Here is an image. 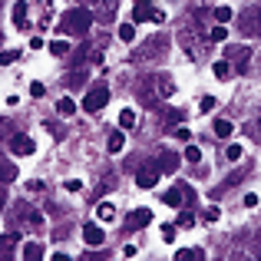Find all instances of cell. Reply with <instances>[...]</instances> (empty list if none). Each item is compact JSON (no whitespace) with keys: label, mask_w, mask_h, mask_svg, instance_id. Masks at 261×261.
Segmentation results:
<instances>
[{"label":"cell","mask_w":261,"mask_h":261,"mask_svg":"<svg viewBox=\"0 0 261 261\" xmlns=\"http://www.w3.org/2000/svg\"><path fill=\"white\" fill-rule=\"evenodd\" d=\"M89 27H93V13H89L86 7H73V10L63 13V23H60V30L70 33V37H86Z\"/></svg>","instance_id":"obj_1"},{"label":"cell","mask_w":261,"mask_h":261,"mask_svg":"<svg viewBox=\"0 0 261 261\" xmlns=\"http://www.w3.org/2000/svg\"><path fill=\"white\" fill-rule=\"evenodd\" d=\"M106 102H109V86H96V89H89V93H86L83 109H86V113H99Z\"/></svg>","instance_id":"obj_2"},{"label":"cell","mask_w":261,"mask_h":261,"mask_svg":"<svg viewBox=\"0 0 261 261\" xmlns=\"http://www.w3.org/2000/svg\"><path fill=\"white\" fill-rule=\"evenodd\" d=\"M228 60L235 63L238 73H245V70H248V60H251V50H248V46H231V50H228Z\"/></svg>","instance_id":"obj_3"},{"label":"cell","mask_w":261,"mask_h":261,"mask_svg":"<svg viewBox=\"0 0 261 261\" xmlns=\"http://www.w3.org/2000/svg\"><path fill=\"white\" fill-rule=\"evenodd\" d=\"M149 222H152V212L149 208H136V212H129V218H126L129 228H146Z\"/></svg>","instance_id":"obj_4"},{"label":"cell","mask_w":261,"mask_h":261,"mask_svg":"<svg viewBox=\"0 0 261 261\" xmlns=\"http://www.w3.org/2000/svg\"><path fill=\"white\" fill-rule=\"evenodd\" d=\"M10 149H13V155H33V139L30 136H13Z\"/></svg>","instance_id":"obj_5"},{"label":"cell","mask_w":261,"mask_h":261,"mask_svg":"<svg viewBox=\"0 0 261 261\" xmlns=\"http://www.w3.org/2000/svg\"><path fill=\"white\" fill-rule=\"evenodd\" d=\"M17 212H20V222H30L33 228H40V225H43V218H40V212H37V208H30V205H27V202L20 205Z\"/></svg>","instance_id":"obj_6"},{"label":"cell","mask_w":261,"mask_h":261,"mask_svg":"<svg viewBox=\"0 0 261 261\" xmlns=\"http://www.w3.org/2000/svg\"><path fill=\"white\" fill-rule=\"evenodd\" d=\"M159 172H162V169H142V172L136 175V182H139V189H152V185L159 182Z\"/></svg>","instance_id":"obj_7"},{"label":"cell","mask_w":261,"mask_h":261,"mask_svg":"<svg viewBox=\"0 0 261 261\" xmlns=\"http://www.w3.org/2000/svg\"><path fill=\"white\" fill-rule=\"evenodd\" d=\"M83 238H86V245H102V242H106V235H102L99 225H86V228H83Z\"/></svg>","instance_id":"obj_8"},{"label":"cell","mask_w":261,"mask_h":261,"mask_svg":"<svg viewBox=\"0 0 261 261\" xmlns=\"http://www.w3.org/2000/svg\"><path fill=\"white\" fill-rule=\"evenodd\" d=\"M96 218L109 225V222L116 218V205H113V202H99V205H96Z\"/></svg>","instance_id":"obj_9"},{"label":"cell","mask_w":261,"mask_h":261,"mask_svg":"<svg viewBox=\"0 0 261 261\" xmlns=\"http://www.w3.org/2000/svg\"><path fill=\"white\" fill-rule=\"evenodd\" d=\"M133 20H136V23H142V20H152V10H149V0H136Z\"/></svg>","instance_id":"obj_10"},{"label":"cell","mask_w":261,"mask_h":261,"mask_svg":"<svg viewBox=\"0 0 261 261\" xmlns=\"http://www.w3.org/2000/svg\"><path fill=\"white\" fill-rule=\"evenodd\" d=\"M155 93H159V96H172L175 93L172 76H155Z\"/></svg>","instance_id":"obj_11"},{"label":"cell","mask_w":261,"mask_h":261,"mask_svg":"<svg viewBox=\"0 0 261 261\" xmlns=\"http://www.w3.org/2000/svg\"><path fill=\"white\" fill-rule=\"evenodd\" d=\"M46 251H43V245H37V242H27L23 245V258H30V261H40Z\"/></svg>","instance_id":"obj_12"},{"label":"cell","mask_w":261,"mask_h":261,"mask_svg":"<svg viewBox=\"0 0 261 261\" xmlns=\"http://www.w3.org/2000/svg\"><path fill=\"white\" fill-rule=\"evenodd\" d=\"M159 169H162V172H175V169H178V155L175 152H162Z\"/></svg>","instance_id":"obj_13"},{"label":"cell","mask_w":261,"mask_h":261,"mask_svg":"<svg viewBox=\"0 0 261 261\" xmlns=\"http://www.w3.org/2000/svg\"><path fill=\"white\" fill-rule=\"evenodd\" d=\"M212 73H215L218 80H228V76H231V63H228V60H215V66H212Z\"/></svg>","instance_id":"obj_14"},{"label":"cell","mask_w":261,"mask_h":261,"mask_svg":"<svg viewBox=\"0 0 261 261\" xmlns=\"http://www.w3.org/2000/svg\"><path fill=\"white\" fill-rule=\"evenodd\" d=\"M212 129H215V136H218V139H228V136L235 133V129H231V122H228V119H215V126H212Z\"/></svg>","instance_id":"obj_15"},{"label":"cell","mask_w":261,"mask_h":261,"mask_svg":"<svg viewBox=\"0 0 261 261\" xmlns=\"http://www.w3.org/2000/svg\"><path fill=\"white\" fill-rule=\"evenodd\" d=\"M162 202L172 205V208H178V205H182V185H178V189H169L166 195H162Z\"/></svg>","instance_id":"obj_16"},{"label":"cell","mask_w":261,"mask_h":261,"mask_svg":"<svg viewBox=\"0 0 261 261\" xmlns=\"http://www.w3.org/2000/svg\"><path fill=\"white\" fill-rule=\"evenodd\" d=\"M13 23L23 30V23H27V0H20V4L13 7Z\"/></svg>","instance_id":"obj_17"},{"label":"cell","mask_w":261,"mask_h":261,"mask_svg":"<svg viewBox=\"0 0 261 261\" xmlns=\"http://www.w3.org/2000/svg\"><path fill=\"white\" fill-rule=\"evenodd\" d=\"M57 113H60V116H73V113H76V102H73L70 96H63V99L57 102Z\"/></svg>","instance_id":"obj_18"},{"label":"cell","mask_w":261,"mask_h":261,"mask_svg":"<svg viewBox=\"0 0 261 261\" xmlns=\"http://www.w3.org/2000/svg\"><path fill=\"white\" fill-rule=\"evenodd\" d=\"M17 175L20 172H17V166H13V162H4V166H0V182H13Z\"/></svg>","instance_id":"obj_19"},{"label":"cell","mask_w":261,"mask_h":261,"mask_svg":"<svg viewBox=\"0 0 261 261\" xmlns=\"http://www.w3.org/2000/svg\"><path fill=\"white\" fill-rule=\"evenodd\" d=\"M17 242H20L17 231H13V235H4V238H0V255H10V248H13Z\"/></svg>","instance_id":"obj_20"},{"label":"cell","mask_w":261,"mask_h":261,"mask_svg":"<svg viewBox=\"0 0 261 261\" xmlns=\"http://www.w3.org/2000/svg\"><path fill=\"white\" fill-rule=\"evenodd\" d=\"M122 146H126V136H122V133H113V136H109V152H122Z\"/></svg>","instance_id":"obj_21"},{"label":"cell","mask_w":261,"mask_h":261,"mask_svg":"<svg viewBox=\"0 0 261 261\" xmlns=\"http://www.w3.org/2000/svg\"><path fill=\"white\" fill-rule=\"evenodd\" d=\"M175 225H178V228H192V225H195V215H192V212H178V215H175Z\"/></svg>","instance_id":"obj_22"},{"label":"cell","mask_w":261,"mask_h":261,"mask_svg":"<svg viewBox=\"0 0 261 261\" xmlns=\"http://www.w3.org/2000/svg\"><path fill=\"white\" fill-rule=\"evenodd\" d=\"M238 23H242L245 33H255L258 30V27H255V13H242V17H238Z\"/></svg>","instance_id":"obj_23"},{"label":"cell","mask_w":261,"mask_h":261,"mask_svg":"<svg viewBox=\"0 0 261 261\" xmlns=\"http://www.w3.org/2000/svg\"><path fill=\"white\" fill-rule=\"evenodd\" d=\"M119 126L122 129H133L136 126V113H133V109H122V113H119Z\"/></svg>","instance_id":"obj_24"},{"label":"cell","mask_w":261,"mask_h":261,"mask_svg":"<svg viewBox=\"0 0 261 261\" xmlns=\"http://www.w3.org/2000/svg\"><path fill=\"white\" fill-rule=\"evenodd\" d=\"M116 13V0H102L99 4V20H109Z\"/></svg>","instance_id":"obj_25"},{"label":"cell","mask_w":261,"mask_h":261,"mask_svg":"<svg viewBox=\"0 0 261 261\" xmlns=\"http://www.w3.org/2000/svg\"><path fill=\"white\" fill-rule=\"evenodd\" d=\"M231 17H235V10H231V7H215V20H218V23H228Z\"/></svg>","instance_id":"obj_26"},{"label":"cell","mask_w":261,"mask_h":261,"mask_svg":"<svg viewBox=\"0 0 261 261\" xmlns=\"http://www.w3.org/2000/svg\"><path fill=\"white\" fill-rule=\"evenodd\" d=\"M133 37H136V27L133 23H122L119 27V40H122V43H133Z\"/></svg>","instance_id":"obj_27"},{"label":"cell","mask_w":261,"mask_h":261,"mask_svg":"<svg viewBox=\"0 0 261 261\" xmlns=\"http://www.w3.org/2000/svg\"><path fill=\"white\" fill-rule=\"evenodd\" d=\"M50 53H57V57H66V53H70V43H66V40H53V43H50Z\"/></svg>","instance_id":"obj_28"},{"label":"cell","mask_w":261,"mask_h":261,"mask_svg":"<svg viewBox=\"0 0 261 261\" xmlns=\"http://www.w3.org/2000/svg\"><path fill=\"white\" fill-rule=\"evenodd\" d=\"M17 57H20L17 50H4V53H0V66H10V63H17Z\"/></svg>","instance_id":"obj_29"},{"label":"cell","mask_w":261,"mask_h":261,"mask_svg":"<svg viewBox=\"0 0 261 261\" xmlns=\"http://www.w3.org/2000/svg\"><path fill=\"white\" fill-rule=\"evenodd\" d=\"M182 119H185L182 109H169V113H166V122H169V126H175V122H182Z\"/></svg>","instance_id":"obj_30"},{"label":"cell","mask_w":261,"mask_h":261,"mask_svg":"<svg viewBox=\"0 0 261 261\" xmlns=\"http://www.w3.org/2000/svg\"><path fill=\"white\" fill-rule=\"evenodd\" d=\"M212 40H215V43L228 40V27H212Z\"/></svg>","instance_id":"obj_31"},{"label":"cell","mask_w":261,"mask_h":261,"mask_svg":"<svg viewBox=\"0 0 261 261\" xmlns=\"http://www.w3.org/2000/svg\"><path fill=\"white\" fill-rule=\"evenodd\" d=\"M215 106H218V102H215V99H212V96H205V99H202V102H198V113H202V116H205V113H212V109H215Z\"/></svg>","instance_id":"obj_32"},{"label":"cell","mask_w":261,"mask_h":261,"mask_svg":"<svg viewBox=\"0 0 261 261\" xmlns=\"http://www.w3.org/2000/svg\"><path fill=\"white\" fill-rule=\"evenodd\" d=\"M198 159H202V149H198V146H189V149H185V162H198Z\"/></svg>","instance_id":"obj_33"},{"label":"cell","mask_w":261,"mask_h":261,"mask_svg":"<svg viewBox=\"0 0 261 261\" xmlns=\"http://www.w3.org/2000/svg\"><path fill=\"white\" fill-rule=\"evenodd\" d=\"M218 215H222V208H218V205H212V208H208V212H205V215H202V218H205V222H208V225H212V222H218Z\"/></svg>","instance_id":"obj_34"},{"label":"cell","mask_w":261,"mask_h":261,"mask_svg":"<svg viewBox=\"0 0 261 261\" xmlns=\"http://www.w3.org/2000/svg\"><path fill=\"white\" fill-rule=\"evenodd\" d=\"M162 242H175V225H162Z\"/></svg>","instance_id":"obj_35"},{"label":"cell","mask_w":261,"mask_h":261,"mask_svg":"<svg viewBox=\"0 0 261 261\" xmlns=\"http://www.w3.org/2000/svg\"><path fill=\"white\" fill-rule=\"evenodd\" d=\"M63 189H66V192H80V189H83V182H80V178H66Z\"/></svg>","instance_id":"obj_36"},{"label":"cell","mask_w":261,"mask_h":261,"mask_svg":"<svg viewBox=\"0 0 261 261\" xmlns=\"http://www.w3.org/2000/svg\"><path fill=\"white\" fill-rule=\"evenodd\" d=\"M175 258H178V261H185V258H202V251H189V248H182V251H175Z\"/></svg>","instance_id":"obj_37"},{"label":"cell","mask_w":261,"mask_h":261,"mask_svg":"<svg viewBox=\"0 0 261 261\" xmlns=\"http://www.w3.org/2000/svg\"><path fill=\"white\" fill-rule=\"evenodd\" d=\"M43 93H46V86H43V83H30V96H33V99H40Z\"/></svg>","instance_id":"obj_38"},{"label":"cell","mask_w":261,"mask_h":261,"mask_svg":"<svg viewBox=\"0 0 261 261\" xmlns=\"http://www.w3.org/2000/svg\"><path fill=\"white\" fill-rule=\"evenodd\" d=\"M178 43H182L185 50H192V33H189V30H182V33H178Z\"/></svg>","instance_id":"obj_39"},{"label":"cell","mask_w":261,"mask_h":261,"mask_svg":"<svg viewBox=\"0 0 261 261\" xmlns=\"http://www.w3.org/2000/svg\"><path fill=\"white\" fill-rule=\"evenodd\" d=\"M175 136H178V139H182V142H189V139H192L189 126H175Z\"/></svg>","instance_id":"obj_40"},{"label":"cell","mask_w":261,"mask_h":261,"mask_svg":"<svg viewBox=\"0 0 261 261\" xmlns=\"http://www.w3.org/2000/svg\"><path fill=\"white\" fill-rule=\"evenodd\" d=\"M182 202H185V205H189V202H195V192H192L189 185H182Z\"/></svg>","instance_id":"obj_41"},{"label":"cell","mask_w":261,"mask_h":261,"mask_svg":"<svg viewBox=\"0 0 261 261\" xmlns=\"http://www.w3.org/2000/svg\"><path fill=\"white\" fill-rule=\"evenodd\" d=\"M228 159H231V162L242 159V146H228Z\"/></svg>","instance_id":"obj_42"},{"label":"cell","mask_w":261,"mask_h":261,"mask_svg":"<svg viewBox=\"0 0 261 261\" xmlns=\"http://www.w3.org/2000/svg\"><path fill=\"white\" fill-rule=\"evenodd\" d=\"M152 23H166V13H162V10H152Z\"/></svg>","instance_id":"obj_43"},{"label":"cell","mask_w":261,"mask_h":261,"mask_svg":"<svg viewBox=\"0 0 261 261\" xmlns=\"http://www.w3.org/2000/svg\"><path fill=\"white\" fill-rule=\"evenodd\" d=\"M27 189H30V192H40V189H43V182H40V178H33V182H27Z\"/></svg>","instance_id":"obj_44"},{"label":"cell","mask_w":261,"mask_h":261,"mask_svg":"<svg viewBox=\"0 0 261 261\" xmlns=\"http://www.w3.org/2000/svg\"><path fill=\"white\" fill-rule=\"evenodd\" d=\"M7 205V185H0V208Z\"/></svg>","instance_id":"obj_45"},{"label":"cell","mask_w":261,"mask_h":261,"mask_svg":"<svg viewBox=\"0 0 261 261\" xmlns=\"http://www.w3.org/2000/svg\"><path fill=\"white\" fill-rule=\"evenodd\" d=\"M255 136H258V139H261V119H258V133H255Z\"/></svg>","instance_id":"obj_46"},{"label":"cell","mask_w":261,"mask_h":261,"mask_svg":"<svg viewBox=\"0 0 261 261\" xmlns=\"http://www.w3.org/2000/svg\"><path fill=\"white\" fill-rule=\"evenodd\" d=\"M83 4H93V0H83Z\"/></svg>","instance_id":"obj_47"}]
</instances>
